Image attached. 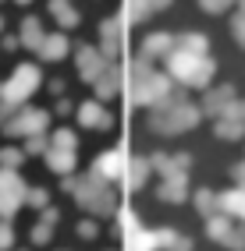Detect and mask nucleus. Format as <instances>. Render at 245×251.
<instances>
[{"mask_svg":"<svg viewBox=\"0 0 245 251\" xmlns=\"http://www.w3.org/2000/svg\"><path fill=\"white\" fill-rule=\"evenodd\" d=\"M54 11L61 14V25H75V22H78L75 7H64V0H57V4H54Z\"/></svg>","mask_w":245,"mask_h":251,"instance_id":"obj_1","label":"nucleus"}]
</instances>
